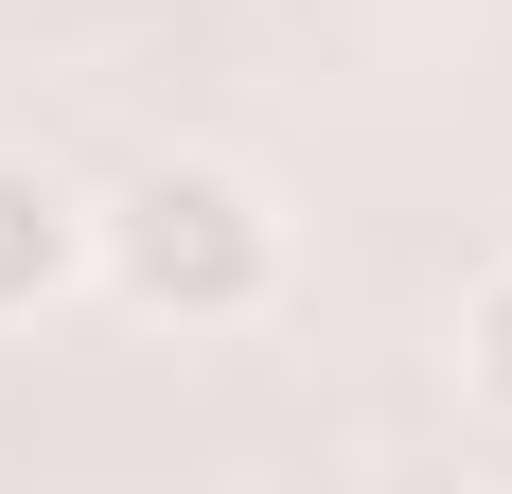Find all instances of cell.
<instances>
[{
    "label": "cell",
    "instance_id": "cell-2",
    "mask_svg": "<svg viewBox=\"0 0 512 494\" xmlns=\"http://www.w3.org/2000/svg\"><path fill=\"white\" fill-rule=\"evenodd\" d=\"M71 283H89V195H71L53 159H0V336L53 318Z\"/></svg>",
    "mask_w": 512,
    "mask_h": 494
},
{
    "label": "cell",
    "instance_id": "cell-1",
    "mask_svg": "<svg viewBox=\"0 0 512 494\" xmlns=\"http://www.w3.org/2000/svg\"><path fill=\"white\" fill-rule=\"evenodd\" d=\"M89 283L124 318H159V336H248L283 300V212H265L248 159H142L89 212Z\"/></svg>",
    "mask_w": 512,
    "mask_h": 494
},
{
    "label": "cell",
    "instance_id": "cell-3",
    "mask_svg": "<svg viewBox=\"0 0 512 494\" xmlns=\"http://www.w3.org/2000/svg\"><path fill=\"white\" fill-rule=\"evenodd\" d=\"M460 389L512 424V265H477V300H460Z\"/></svg>",
    "mask_w": 512,
    "mask_h": 494
}]
</instances>
